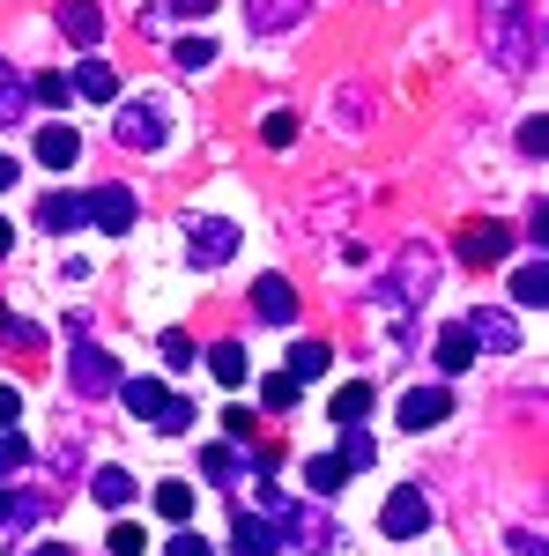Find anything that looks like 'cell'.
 Listing matches in <instances>:
<instances>
[{
    "label": "cell",
    "mask_w": 549,
    "mask_h": 556,
    "mask_svg": "<svg viewBox=\"0 0 549 556\" xmlns=\"http://www.w3.org/2000/svg\"><path fill=\"white\" fill-rule=\"evenodd\" d=\"M535 52H542V23H535V8H527V0H490V60H498L506 75H527Z\"/></svg>",
    "instance_id": "1"
},
{
    "label": "cell",
    "mask_w": 549,
    "mask_h": 556,
    "mask_svg": "<svg viewBox=\"0 0 549 556\" xmlns=\"http://www.w3.org/2000/svg\"><path fill=\"white\" fill-rule=\"evenodd\" d=\"M230 253H238V223H223V215H194L186 223V260L194 267H223Z\"/></svg>",
    "instance_id": "2"
},
{
    "label": "cell",
    "mask_w": 549,
    "mask_h": 556,
    "mask_svg": "<svg viewBox=\"0 0 549 556\" xmlns=\"http://www.w3.org/2000/svg\"><path fill=\"white\" fill-rule=\"evenodd\" d=\"M67 386H75L83 401H97V393H112V386H120V364H112L97 342H75V349H67Z\"/></svg>",
    "instance_id": "3"
},
{
    "label": "cell",
    "mask_w": 549,
    "mask_h": 556,
    "mask_svg": "<svg viewBox=\"0 0 549 556\" xmlns=\"http://www.w3.org/2000/svg\"><path fill=\"white\" fill-rule=\"evenodd\" d=\"M112 134H120V149H164L171 141V112L164 104H127V112L112 119Z\"/></svg>",
    "instance_id": "4"
},
{
    "label": "cell",
    "mask_w": 549,
    "mask_h": 556,
    "mask_svg": "<svg viewBox=\"0 0 549 556\" xmlns=\"http://www.w3.org/2000/svg\"><path fill=\"white\" fill-rule=\"evenodd\" d=\"M379 527H386V534H394V542H416L423 527H431V497H423L416 482H401V490H394V497H386Z\"/></svg>",
    "instance_id": "5"
},
{
    "label": "cell",
    "mask_w": 549,
    "mask_h": 556,
    "mask_svg": "<svg viewBox=\"0 0 549 556\" xmlns=\"http://www.w3.org/2000/svg\"><path fill=\"white\" fill-rule=\"evenodd\" d=\"M461 327H467V342H475V349H498V356H512V349H520V319H512V312H498V304L467 312Z\"/></svg>",
    "instance_id": "6"
},
{
    "label": "cell",
    "mask_w": 549,
    "mask_h": 556,
    "mask_svg": "<svg viewBox=\"0 0 549 556\" xmlns=\"http://www.w3.org/2000/svg\"><path fill=\"white\" fill-rule=\"evenodd\" d=\"M275 519H283V542H297L304 556H327L335 549V527L320 513H304V505H275Z\"/></svg>",
    "instance_id": "7"
},
{
    "label": "cell",
    "mask_w": 549,
    "mask_h": 556,
    "mask_svg": "<svg viewBox=\"0 0 549 556\" xmlns=\"http://www.w3.org/2000/svg\"><path fill=\"white\" fill-rule=\"evenodd\" d=\"M83 208L97 230H112V238H127V223H134V193L127 186H97V193H83Z\"/></svg>",
    "instance_id": "8"
},
{
    "label": "cell",
    "mask_w": 549,
    "mask_h": 556,
    "mask_svg": "<svg viewBox=\"0 0 549 556\" xmlns=\"http://www.w3.org/2000/svg\"><path fill=\"white\" fill-rule=\"evenodd\" d=\"M461 260H475V267L512 260V230H506V223H467V230H461Z\"/></svg>",
    "instance_id": "9"
},
{
    "label": "cell",
    "mask_w": 549,
    "mask_h": 556,
    "mask_svg": "<svg viewBox=\"0 0 549 556\" xmlns=\"http://www.w3.org/2000/svg\"><path fill=\"white\" fill-rule=\"evenodd\" d=\"M275 549H283V527L267 513H246L230 527V556H275Z\"/></svg>",
    "instance_id": "10"
},
{
    "label": "cell",
    "mask_w": 549,
    "mask_h": 556,
    "mask_svg": "<svg viewBox=\"0 0 549 556\" xmlns=\"http://www.w3.org/2000/svg\"><path fill=\"white\" fill-rule=\"evenodd\" d=\"M453 416V393L446 386H416V393H401V424L409 430H431V424H446Z\"/></svg>",
    "instance_id": "11"
},
{
    "label": "cell",
    "mask_w": 549,
    "mask_h": 556,
    "mask_svg": "<svg viewBox=\"0 0 549 556\" xmlns=\"http://www.w3.org/2000/svg\"><path fill=\"white\" fill-rule=\"evenodd\" d=\"M253 312H260V319H275V327H290V319H297L290 282H283V275H260V282H253Z\"/></svg>",
    "instance_id": "12"
},
{
    "label": "cell",
    "mask_w": 549,
    "mask_h": 556,
    "mask_svg": "<svg viewBox=\"0 0 549 556\" xmlns=\"http://www.w3.org/2000/svg\"><path fill=\"white\" fill-rule=\"evenodd\" d=\"M75 156H83V134L75 127H45L38 134V164L45 172H75Z\"/></svg>",
    "instance_id": "13"
},
{
    "label": "cell",
    "mask_w": 549,
    "mask_h": 556,
    "mask_svg": "<svg viewBox=\"0 0 549 556\" xmlns=\"http://www.w3.org/2000/svg\"><path fill=\"white\" fill-rule=\"evenodd\" d=\"M60 30L75 45H97L104 38V8H97V0H60Z\"/></svg>",
    "instance_id": "14"
},
{
    "label": "cell",
    "mask_w": 549,
    "mask_h": 556,
    "mask_svg": "<svg viewBox=\"0 0 549 556\" xmlns=\"http://www.w3.org/2000/svg\"><path fill=\"white\" fill-rule=\"evenodd\" d=\"M304 8L312 0H246V23L253 30H290V23H304Z\"/></svg>",
    "instance_id": "15"
},
{
    "label": "cell",
    "mask_w": 549,
    "mask_h": 556,
    "mask_svg": "<svg viewBox=\"0 0 549 556\" xmlns=\"http://www.w3.org/2000/svg\"><path fill=\"white\" fill-rule=\"evenodd\" d=\"M327 371H335V349H327V342H297V349H290V379H297V386L327 379Z\"/></svg>",
    "instance_id": "16"
},
{
    "label": "cell",
    "mask_w": 549,
    "mask_h": 556,
    "mask_svg": "<svg viewBox=\"0 0 549 556\" xmlns=\"http://www.w3.org/2000/svg\"><path fill=\"white\" fill-rule=\"evenodd\" d=\"M75 97H89V104H112V97H120V75H112L104 60H83V67H75Z\"/></svg>",
    "instance_id": "17"
},
{
    "label": "cell",
    "mask_w": 549,
    "mask_h": 556,
    "mask_svg": "<svg viewBox=\"0 0 549 556\" xmlns=\"http://www.w3.org/2000/svg\"><path fill=\"white\" fill-rule=\"evenodd\" d=\"M38 223H45V230H75V223H89L83 193H45V201H38Z\"/></svg>",
    "instance_id": "18"
},
{
    "label": "cell",
    "mask_w": 549,
    "mask_h": 556,
    "mask_svg": "<svg viewBox=\"0 0 549 556\" xmlns=\"http://www.w3.org/2000/svg\"><path fill=\"white\" fill-rule=\"evenodd\" d=\"M89 497H97L104 513H120V505L134 497V475L127 468H97V475H89Z\"/></svg>",
    "instance_id": "19"
},
{
    "label": "cell",
    "mask_w": 549,
    "mask_h": 556,
    "mask_svg": "<svg viewBox=\"0 0 549 556\" xmlns=\"http://www.w3.org/2000/svg\"><path fill=\"white\" fill-rule=\"evenodd\" d=\"M23 112H30V83H23V75L0 60V127H15Z\"/></svg>",
    "instance_id": "20"
},
{
    "label": "cell",
    "mask_w": 549,
    "mask_h": 556,
    "mask_svg": "<svg viewBox=\"0 0 549 556\" xmlns=\"http://www.w3.org/2000/svg\"><path fill=\"white\" fill-rule=\"evenodd\" d=\"M209 371H215L223 386H246V371H253V356H246L238 342H215V349H209Z\"/></svg>",
    "instance_id": "21"
},
{
    "label": "cell",
    "mask_w": 549,
    "mask_h": 556,
    "mask_svg": "<svg viewBox=\"0 0 549 556\" xmlns=\"http://www.w3.org/2000/svg\"><path fill=\"white\" fill-rule=\"evenodd\" d=\"M341 482H349V468H341L335 453H320V460H304V490H312V497H335Z\"/></svg>",
    "instance_id": "22"
},
{
    "label": "cell",
    "mask_w": 549,
    "mask_h": 556,
    "mask_svg": "<svg viewBox=\"0 0 549 556\" xmlns=\"http://www.w3.org/2000/svg\"><path fill=\"white\" fill-rule=\"evenodd\" d=\"M512 304H549V260H527L512 275Z\"/></svg>",
    "instance_id": "23"
},
{
    "label": "cell",
    "mask_w": 549,
    "mask_h": 556,
    "mask_svg": "<svg viewBox=\"0 0 549 556\" xmlns=\"http://www.w3.org/2000/svg\"><path fill=\"white\" fill-rule=\"evenodd\" d=\"M341 468H372L379 460V445H372V430L364 424H341V453H335Z\"/></svg>",
    "instance_id": "24"
},
{
    "label": "cell",
    "mask_w": 549,
    "mask_h": 556,
    "mask_svg": "<svg viewBox=\"0 0 549 556\" xmlns=\"http://www.w3.org/2000/svg\"><path fill=\"white\" fill-rule=\"evenodd\" d=\"M164 401H171L164 379H127V408H134V416H149V424H157V416H164Z\"/></svg>",
    "instance_id": "25"
},
{
    "label": "cell",
    "mask_w": 549,
    "mask_h": 556,
    "mask_svg": "<svg viewBox=\"0 0 549 556\" xmlns=\"http://www.w3.org/2000/svg\"><path fill=\"white\" fill-rule=\"evenodd\" d=\"M475 364V342H467V327H446L438 334V371H467Z\"/></svg>",
    "instance_id": "26"
},
{
    "label": "cell",
    "mask_w": 549,
    "mask_h": 556,
    "mask_svg": "<svg viewBox=\"0 0 549 556\" xmlns=\"http://www.w3.org/2000/svg\"><path fill=\"white\" fill-rule=\"evenodd\" d=\"M364 416H372V386H364V379L341 386V393H335V424H364Z\"/></svg>",
    "instance_id": "27"
},
{
    "label": "cell",
    "mask_w": 549,
    "mask_h": 556,
    "mask_svg": "<svg viewBox=\"0 0 549 556\" xmlns=\"http://www.w3.org/2000/svg\"><path fill=\"white\" fill-rule=\"evenodd\" d=\"M38 519H45L38 497H15V490H8V513H0V527H8V534H23V527H38Z\"/></svg>",
    "instance_id": "28"
},
{
    "label": "cell",
    "mask_w": 549,
    "mask_h": 556,
    "mask_svg": "<svg viewBox=\"0 0 549 556\" xmlns=\"http://www.w3.org/2000/svg\"><path fill=\"white\" fill-rule=\"evenodd\" d=\"M157 513L164 519H194V490H186V482H157Z\"/></svg>",
    "instance_id": "29"
},
{
    "label": "cell",
    "mask_w": 549,
    "mask_h": 556,
    "mask_svg": "<svg viewBox=\"0 0 549 556\" xmlns=\"http://www.w3.org/2000/svg\"><path fill=\"white\" fill-rule=\"evenodd\" d=\"M260 401H267L275 416H283V408H297V379H290V371H275V379H260Z\"/></svg>",
    "instance_id": "30"
},
{
    "label": "cell",
    "mask_w": 549,
    "mask_h": 556,
    "mask_svg": "<svg viewBox=\"0 0 549 556\" xmlns=\"http://www.w3.org/2000/svg\"><path fill=\"white\" fill-rule=\"evenodd\" d=\"M171 60H178L186 75H201V67L215 60V45H209V38H178V52H171Z\"/></svg>",
    "instance_id": "31"
},
{
    "label": "cell",
    "mask_w": 549,
    "mask_h": 556,
    "mask_svg": "<svg viewBox=\"0 0 549 556\" xmlns=\"http://www.w3.org/2000/svg\"><path fill=\"white\" fill-rule=\"evenodd\" d=\"M260 141H267V149H290V141H297V119H290V112H267Z\"/></svg>",
    "instance_id": "32"
},
{
    "label": "cell",
    "mask_w": 549,
    "mask_h": 556,
    "mask_svg": "<svg viewBox=\"0 0 549 556\" xmlns=\"http://www.w3.org/2000/svg\"><path fill=\"white\" fill-rule=\"evenodd\" d=\"M15 468H30V445L15 430H0V475H15Z\"/></svg>",
    "instance_id": "33"
},
{
    "label": "cell",
    "mask_w": 549,
    "mask_h": 556,
    "mask_svg": "<svg viewBox=\"0 0 549 556\" xmlns=\"http://www.w3.org/2000/svg\"><path fill=\"white\" fill-rule=\"evenodd\" d=\"M194 356H201V349L186 342V334H164V364L171 371H194Z\"/></svg>",
    "instance_id": "34"
},
{
    "label": "cell",
    "mask_w": 549,
    "mask_h": 556,
    "mask_svg": "<svg viewBox=\"0 0 549 556\" xmlns=\"http://www.w3.org/2000/svg\"><path fill=\"white\" fill-rule=\"evenodd\" d=\"M104 549H112V556H141V549H149V542H141V527H127V519H120V527H112V542H104Z\"/></svg>",
    "instance_id": "35"
},
{
    "label": "cell",
    "mask_w": 549,
    "mask_h": 556,
    "mask_svg": "<svg viewBox=\"0 0 549 556\" xmlns=\"http://www.w3.org/2000/svg\"><path fill=\"white\" fill-rule=\"evenodd\" d=\"M30 104H67V75H38L30 83Z\"/></svg>",
    "instance_id": "36"
},
{
    "label": "cell",
    "mask_w": 549,
    "mask_h": 556,
    "mask_svg": "<svg viewBox=\"0 0 549 556\" xmlns=\"http://www.w3.org/2000/svg\"><path fill=\"white\" fill-rule=\"evenodd\" d=\"M186 424H194V401H178V393H171L164 416H157V430H186Z\"/></svg>",
    "instance_id": "37"
},
{
    "label": "cell",
    "mask_w": 549,
    "mask_h": 556,
    "mask_svg": "<svg viewBox=\"0 0 549 556\" xmlns=\"http://www.w3.org/2000/svg\"><path fill=\"white\" fill-rule=\"evenodd\" d=\"M201 468H209V475H238V453H230V445H209Z\"/></svg>",
    "instance_id": "38"
},
{
    "label": "cell",
    "mask_w": 549,
    "mask_h": 556,
    "mask_svg": "<svg viewBox=\"0 0 549 556\" xmlns=\"http://www.w3.org/2000/svg\"><path fill=\"white\" fill-rule=\"evenodd\" d=\"M520 149H527V156H542V149H549V127H542V119H527V127H520Z\"/></svg>",
    "instance_id": "39"
},
{
    "label": "cell",
    "mask_w": 549,
    "mask_h": 556,
    "mask_svg": "<svg viewBox=\"0 0 549 556\" xmlns=\"http://www.w3.org/2000/svg\"><path fill=\"white\" fill-rule=\"evenodd\" d=\"M164 556H215L209 542H201V534H171V549Z\"/></svg>",
    "instance_id": "40"
},
{
    "label": "cell",
    "mask_w": 549,
    "mask_h": 556,
    "mask_svg": "<svg viewBox=\"0 0 549 556\" xmlns=\"http://www.w3.org/2000/svg\"><path fill=\"white\" fill-rule=\"evenodd\" d=\"M15 416H23V393H15V386H0V430H15Z\"/></svg>",
    "instance_id": "41"
},
{
    "label": "cell",
    "mask_w": 549,
    "mask_h": 556,
    "mask_svg": "<svg viewBox=\"0 0 549 556\" xmlns=\"http://www.w3.org/2000/svg\"><path fill=\"white\" fill-rule=\"evenodd\" d=\"M512 556H542V534H527V527H520V534H512Z\"/></svg>",
    "instance_id": "42"
},
{
    "label": "cell",
    "mask_w": 549,
    "mask_h": 556,
    "mask_svg": "<svg viewBox=\"0 0 549 556\" xmlns=\"http://www.w3.org/2000/svg\"><path fill=\"white\" fill-rule=\"evenodd\" d=\"M171 8H178V15H209L215 0H171Z\"/></svg>",
    "instance_id": "43"
},
{
    "label": "cell",
    "mask_w": 549,
    "mask_h": 556,
    "mask_svg": "<svg viewBox=\"0 0 549 556\" xmlns=\"http://www.w3.org/2000/svg\"><path fill=\"white\" fill-rule=\"evenodd\" d=\"M0 186H15V156H0Z\"/></svg>",
    "instance_id": "44"
},
{
    "label": "cell",
    "mask_w": 549,
    "mask_h": 556,
    "mask_svg": "<svg viewBox=\"0 0 549 556\" xmlns=\"http://www.w3.org/2000/svg\"><path fill=\"white\" fill-rule=\"evenodd\" d=\"M8 245H15V230H8V223H0V253H8Z\"/></svg>",
    "instance_id": "45"
},
{
    "label": "cell",
    "mask_w": 549,
    "mask_h": 556,
    "mask_svg": "<svg viewBox=\"0 0 549 556\" xmlns=\"http://www.w3.org/2000/svg\"><path fill=\"white\" fill-rule=\"evenodd\" d=\"M38 556H75V549H38Z\"/></svg>",
    "instance_id": "46"
}]
</instances>
